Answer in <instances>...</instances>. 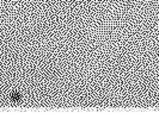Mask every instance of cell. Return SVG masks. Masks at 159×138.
<instances>
[{
	"label": "cell",
	"instance_id": "6da1fadb",
	"mask_svg": "<svg viewBox=\"0 0 159 138\" xmlns=\"http://www.w3.org/2000/svg\"><path fill=\"white\" fill-rule=\"evenodd\" d=\"M10 98L11 100L15 102V104H22L23 102V98L20 95V93L18 90H13L11 94H10Z\"/></svg>",
	"mask_w": 159,
	"mask_h": 138
}]
</instances>
